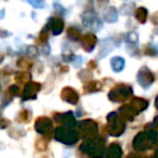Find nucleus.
<instances>
[{
	"label": "nucleus",
	"mask_w": 158,
	"mask_h": 158,
	"mask_svg": "<svg viewBox=\"0 0 158 158\" xmlns=\"http://www.w3.org/2000/svg\"><path fill=\"white\" fill-rule=\"evenodd\" d=\"M80 151L90 158H102L105 152V140L101 136H93L85 141Z\"/></svg>",
	"instance_id": "obj_1"
},
{
	"label": "nucleus",
	"mask_w": 158,
	"mask_h": 158,
	"mask_svg": "<svg viewBox=\"0 0 158 158\" xmlns=\"http://www.w3.org/2000/svg\"><path fill=\"white\" fill-rule=\"evenodd\" d=\"M157 132L153 127H146V131L136 134L133 140V147L138 152H143L151 148L154 143L157 141Z\"/></svg>",
	"instance_id": "obj_2"
},
{
	"label": "nucleus",
	"mask_w": 158,
	"mask_h": 158,
	"mask_svg": "<svg viewBox=\"0 0 158 158\" xmlns=\"http://www.w3.org/2000/svg\"><path fill=\"white\" fill-rule=\"evenodd\" d=\"M147 105H148V102L146 100L142 98H134L128 105H123V107H120L119 113L123 119L132 120L133 117H135L139 113L143 112L147 107Z\"/></svg>",
	"instance_id": "obj_3"
},
{
	"label": "nucleus",
	"mask_w": 158,
	"mask_h": 158,
	"mask_svg": "<svg viewBox=\"0 0 158 158\" xmlns=\"http://www.w3.org/2000/svg\"><path fill=\"white\" fill-rule=\"evenodd\" d=\"M54 138L59 142L67 145H74L78 141L79 134L73 129V127H59L55 129Z\"/></svg>",
	"instance_id": "obj_4"
},
{
	"label": "nucleus",
	"mask_w": 158,
	"mask_h": 158,
	"mask_svg": "<svg viewBox=\"0 0 158 158\" xmlns=\"http://www.w3.org/2000/svg\"><path fill=\"white\" fill-rule=\"evenodd\" d=\"M125 119L118 115L117 113H110L107 116V125L106 130L110 132V134L115 136H119L125 131Z\"/></svg>",
	"instance_id": "obj_5"
},
{
	"label": "nucleus",
	"mask_w": 158,
	"mask_h": 158,
	"mask_svg": "<svg viewBox=\"0 0 158 158\" xmlns=\"http://www.w3.org/2000/svg\"><path fill=\"white\" fill-rule=\"evenodd\" d=\"M132 95V88L128 85H118L112 89L108 98L113 102H123Z\"/></svg>",
	"instance_id": "obj_6"
},
{
	"label": "nucleus",
	"mask_w": 158,
	"mask_h": 158,
	"mask_svg": "<svg viewBox=\"0 0 158 158\" xmlns=\"http://www.w3.org/2000/svg\"><path fill=\"white\" fill-rule=\"evenodd\" d=\"M98 133V125L93 120H82L78 123V134L82 138H93Z\"/></svg>",
	"instance_id": "obj_7"
},
{
	"label": "nucleus",
	"mask_w": 158,
	"mask_h": 158,
	"mask_svg": "<svg viewBox=\"0 0 158 158\" xmlns=\"http://www.w3.org/2000/svg\"><path fill=\"white\" fill-rule=\"evenodd\" d=\"M35 129L37 130L38 133L42 134L44 136H51L53 132V126L52 121L48 117H39L36 120L35 123Z\"/></svg>",
	"instance_id": "obj_8"
},
{
	"label": "nucleus",
	"mask_w": 158,
	"mask_h": 158,
	"mask_svg": "<svg viewBox=\"0 0 158 158\" xmlns=\"http://www.w3.org/2000/svg\"><path fill=\"white\" fill-rule=\"evenodd\" d=\"M138 81L144 89H147L154 81V75L146 66H143L138 73Z\"/></svg>",
	"instance_id": "obj_9"
},
{
	"label": "nucleus",
	"mask_w": 158,
	"mask_h": 158,
	"mask_svg": "<svg viewBox=\"0 0 158 158\" xmlns=\"http://www.w3.org/2000/svg\"><path fill=\"white\" fill-rule=\"evenodd\" d=\"M41 89V85L38 84V82H28V84L25 86L24 91H23V100H34L37 97L38 91Z\"/></svg>",
	"instance_id": "obj_10"
},
{
	"label": "nucleus",
	"mask_w": 158,
	"mask_h": 158,
	"mask_svg": "<svg viewBox=\"0 0 158 158\" xmlns=\"http://www.w3.org/2000/svg\"><path fill=\"white\" fill-rule=\"evenodd\" d=\"M54 120L63 127H74L76 125V119L72 112L64 113V114H55Z\"/></svg>",
	"instance_id": "obj_11"
},
{
	"label": "nucleus",
	"mask_w": 158,
	"mask_h": 158,
	"mask_svg": "<svg viewBox=\"0 0 158 158\" xmlns=\"http://www.w3.org/2000/svg\"><path fill=\"white\" fill-rule=\"evenodd\" d=\"M123 149L118 143H112L108 145L107 148H105L103 158H121Z\"/></svg>",
	"instance_id": "obj_12"
},
{
	"label": "nucleus",
	"mask_w": 158,
	"mask_h": 158,
	"mask_svg": "<svg viewBox=\"0 0 158 158\" xmlns=\"http://www.w3.org/2000/svg\"><path fill=\"white\" fill-rule=\"evenodd\" d=\"M80 44H81L82 48L85 50L88 51V52H91L94 49L95 44H97V37L91 33L86 34V35L80 38Z\"/></svg>",
	"instance_id": "obj_13"
},
{
	"label": "nucleus",
	"mask_w": 158,
	"mask_h": 158,
	"mask_svg": "<svg viewBox=\"0 0 158 158\" xmlns=\"http://www.w3.org/2000/svg\"><path fill=\"white\" fill-rule=\"evenodd\" d=\"M61 98L65 102L70 104H77L79 101L78 93L72 88H64L61 92Z\"/></svg>",
	"instance_id": "obj_14"
},
{
	"label": "nucleus",
	"mask_w": 158,
	"mask_h": 158,
	"mask_svg": "<svg viewBox=\"0 0 158 158\" xmlns=\"http://www.w3.org/2000/svg\"><path fill=\"white\" fill-rule=\"evenodd\" d=\"M49 27L52 31L53 35H59L64 28V22L61 18H51L48 23Z\"/></svg>",
	"instance_id": "obj_15"
},
{
	"label": "nucleus",
	"mask_w": 158,
	"mask_h": 158,
	"mask_svg": "<svg viewBox=\"0 0 158 158\" xmlns=\"http://www.w3.org/2000/svg\"><path fill=\"white\" fill-rule=\"evenodd\" d=\"M81 19H82V22H84V24L86 25V26L95 27L94 25L97 24V23L101 24V22H100L99 19L97 18V15L93 13V11H89V12L82 13Z\"/></svg>",
	"instance_id": "obj_16"
},
{
	"label": "nucleus",
	"mask_w": 158,
	"mask_h": 158,
	"mask_svg": "<svg viewBox=\"0 0 158 158\" xmlns=\"http://www.w3.org/2000/svg\"><path fill=\"white\" fill-rule=\"evenodd\" d=\"M110 65H112V69L116 73H120L121 70L125 68V60L123 57L115 56L110 61Z\"/></svg>",
	"instance_id": "obj_17"
},
{
	"label": "nucleus",
	"mask_w": 158,
	"mask_h": 158,
	"mask_svg": "<svg viewBox=\"0 0 158 158\" xmlns=\"http://www.w3.org/2000/svg\"><path fill=\"white\" fill-rule=\"evenodd\" d=\"M104 19H105L106 22H110V23L116 22V21H117V11H116V9L110 7V9H107L105 12H104Z\"/></svg>",
	"instance_id": "obj_18"
},
{
	"label": "nucleus",
	"mask_w": 158,
	"mask_h": 158,
	"mask_svg": "<svg viewBox=\"0 0 158 158\" xmlns=\"http://www.w3.org/2000/svg\"><path fill=\"white\" fill-rule=\"evenodd\" d=\"M135 18L140 23H145L147 20V10L145 8H139L135 12Z\"/></svg>",
	"instance_id": "obj_19"
},
{
	"label": "nucleus",
	"mask_w": 158,
	"mask_h": 158,
	"mask_svg": "<svg viewBox=\"0 0 158 158\" xmlns=\"http://www.w3.org/2000/svg\"><path fill=\"white\" fill-rule=\"evenodd\" d=\"M67 36L69 39L72 40H79L80 39V31H79L77 27L73 26V27H69L67 31Z\"/></svg>",
	"instance_id": "obj_20"
},
{
	"label": "nucleus",
	"mask_w": 158,
	"mask_h": 158,
	"mask_svg": "<svg viewBox=\"0 0 158 158\" xmlns=\"http://www.w3.org/2000/svg\"><path fill=\"white\" fill-rule=\"evenodd\" d=\"M101 84L99 81H90L87 85L86 89L88 92H94V91H99L101 89Z\"/></svg>",
	"instance_id": "obj_21"
},
{
	"label": "nucleus",
	"mask_w": 158,
	"mask_h": 158,
	"mask_svg": "<svg viewBox=\"0 0 158 158\" xmlns=\"http://www.w3.org/2000/svg\"><path fill=\"white\" fill-rule=\"evenodd\" d=\"M34 8H42L44 6V0H27Z\"/></svg>",
	"instance_id": "obj_22"
},
{
	"label": "nucleus",
	"mask_w": 158,
	"mask_h": 158,
	"mask_svg": "<svg viewBox=\"0 0 158 158\" xmlns=\"http://www.w3.org/2000/svg\"><path fill=\"white\" fill-rule=\"evenodd\" d=\"M28 79H29V74H27V73H20L16 76V80H19V81H27Z\"/></svg>",
	"instance_id": "obj_23"
},
{
	"label": "nucleus",
	"mask_w": 158,
	"mask_h": 158,
	"mask_svg": "<svg viewBox=\"0 0 158 158\" xmlns=\"http://www.w3.org/2000/svg\"><path fill=\"white\" fill-rule=\"evenodd\" d=\"M18 120H20V121H27L28 120V112H27V110H23V112H21L20 117L18 118Z\"/></svg>",
	"instance_id": "obj_24"
},
{
	"label": "nucleus",
	"mask_w": 158,
	"mask_h": 158,
	"mask_svg": "<svg viewBox=\"0 0 158 158\" xmlns=\"http://www.w3.org/2000/svg\"><path fill=\"white\" fill-rule=\"evenodd\" d=\"M127 158H145V156H143L142 154L138 153V152H133V153H130L127 156Z\"/></svg>",
	"instance_id": "obj_25"
},
{
	"label": "nucleus",
	"mask_w": 158,
	"mask_h": 158,
	"mask_svg": "<svg viewBox=\"0 0 158 158\" xmlns=\"http://www.w3.org/2000/svg\"><path fill=\"white\" fill-rule=\"evenodd\" d=\"M153 128H154V130H155V131L157 132V134H158V116L156 117L155 119H154Z\"/></svg>",
	"instance_id": "obj_26"
},
{
	"label": "nucleus",
	"mask_w": 158,
	"mask_h": 158,
	"mask_svg": "<svg viewBox=\"0 0 158 158\" xmlns=\"http://www.w3.org/2000/svg\"><path fill=\"white\" fill-rule=\"evenodd\" d=\"M152 22H153L155 25H158V12L152 16Z\"/></svg>",
	"instance_id": "obj_27"
},
{
	"label": "nucleus",
	"mask_w": 158,
	"mask_h": 158,
	"mask_svg": "<svg viewBox=\"0 0 158 158\" xmlns=\"http://www.w3.org/2000/svg\"><path fill=\"white\" fill-rule=\"evenodd\" d=\"M154 158H158V146H157V148H156V151H155V154H154Z\"/></svg>",
	"instance_id": "obj_28"
},
{
	"label": "nucleus",
	"mask_w": 158,
	"mask_h": 158,
	"mask_svg": "<svg viewBox=\"0 0 158 158\" xmlns=\"http://www.w3.org/2000/svg\"><path fill=\"white\" fill-rule=\"evenodd\" d=\"M155 105H156V108H158V95L156 98V101H155Z\"/></svg>",
	"instance_id": "obj_29"
}]
</instances>
